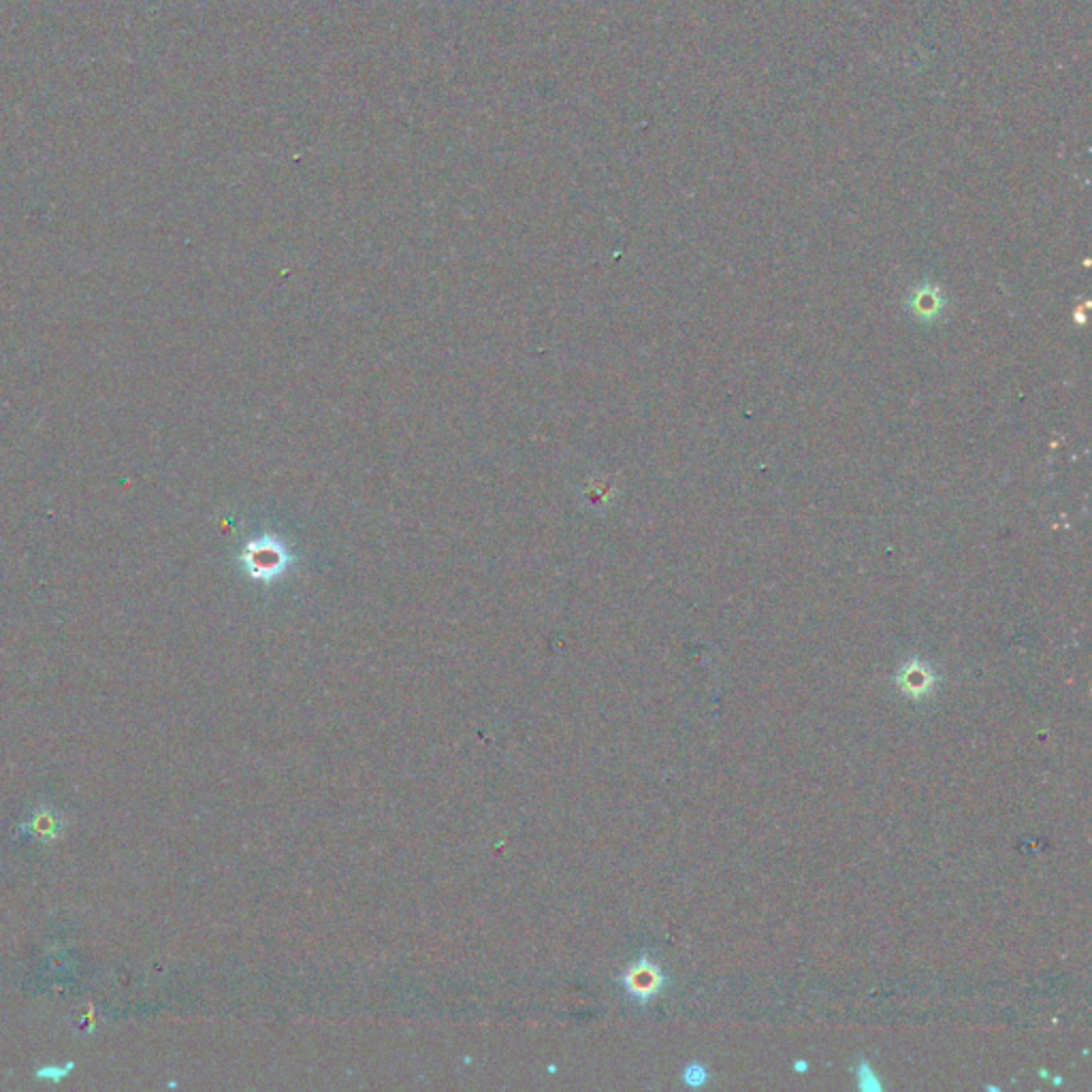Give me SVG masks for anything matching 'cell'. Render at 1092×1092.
Here are the masks:
<instances>
[{
    "label": "cell",
    "instance_id": "6da1fadb",
    "mask_svg": "<svg viewBox=\"0 0 1092 1092\" xmlns=\"http://www.w3.org/2000/svg\"><path fill=\"white\" fill-rule=\"evenodd\" d=\"M621 986L638 1005H647L666 986V975L656 960L640 956L625 969V973L621 975Z\"/></svg>",
    "mask_w": 1092,
    "mask_h": 1092
},
{
    "label": "cell",
    "instance_id": "8992f818",
    "mask_svg": "<svg viewBox=\"0 0 1092 1092\" xmlns=\"http://www.w3.org/2000/svg\"><path fill=\"white\" fill-rule=\"evenodd\" d=\"M856 1084L864 1092H880L881 1090V1081H880V1078L875 1076V1069L871 1067V1062L866 1059H860V1062L856 1065Z\"/></svg>",
    "mask_w": 1092,
    "mask_h": 1092
},
{
    "label": "cell",
    "instance_id": "52a82bcc",
    "mask_svg": "<svg viewBox=\"0 0 1092 1092\" xmlns=\"http://www.w3.org/2000/svg\"><path fill=\"white\" fill-rule=\"evenodd\" d=\"M683 1081L689 1088H702L706 1081H708V1069L702 1065V1062L692 1060L689 1065L683 1069Z\"/></svg>",
    "mask_w": 1092,
    "mask_h": 1092
},
{
    "label": "cell",
    "instance_id": "7a4b0ae2",
    "mask_svg": "<svg viewBox=\"0 0 1092 1092\" xmlns=\"http://www.w3.org/2000/svg\"><path fill=\"white\" fill-rule=\"evenodd\" d=\"M244 564L252 578L272 581V578H278L286 570L288 553L274 538L252 540L244 550Z\"/></svg>",
    "mask_w": 1092,
    "mask_h": 1092
},
{
    "label": "cell",
    "instance_id": "ba28073f",
    "mask_svg": "<svg viewBox=\"0 0 1092 1092\" xmlns=\"http://www.w3.org/2000/svg\"><path fill=\"white\" fill-rule=\"evenodd\" d=\"M794 1069H796V1071H807V1062H796Z\"/></svg>",
    "mask_w": 1092,
    "mask_h": 1092
},
{
    "label": "cell",
    "instance_id": "5b68a950",
    "mask_svg": "<svg viewBox=\"0 0 1092 1092\" xmlns=\"http://www.w3.org/2000/svg\"><path fill=\"white\" fill-rule=\"evenodd\" d=\"M64 828H67V821H64L58 811L50 807H39L34 809V813L20 826V833L36 838V841L52 843L56 838H60Z\"/></svg>",
    "mask_w": 1092,
    "mask_h": 1092
},
{
    "label": "cell",
    "instance_id": "277c9868",
    "mask_svg": "<svg viewBox=\"0 0 1092 1092\" xmlns=\"http://www.w3.org/2000/svg\"><path fill=\"white\" fill-rule=\"evenodd\" d=\"M935 672L920 659H911L907 664H903L899 675H896V685H899L901 692L916 700L926 698L935 689Z\"/></svg>",
    "mask_w": 1092,
    "mask_h": 1092
},
{
    "label": "cell",
    "instance_id": "3957f363",
    "mask_svg": "<svg viewBox=\"0 0 1092 1092\" xmlns=\"http://www.w3.org/2000/svg\"><path fill=\"white\" fill-rule=\"evenodd\" d=\"M907 307L913 319L920 323H935L946 312V297L939 286L924 282L913 288L907 299Z\"/></svg>",
    "mask_w": 1092,
    "mask_h": 1092
}]
</instances>
